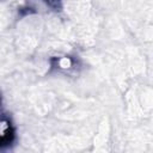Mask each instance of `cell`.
<instances>
[{"label":"cell","instance_id":"7a4b0ae2","mask_svg":"<svg viewBox=\"0 0 153 153\" xmlns=\"http://www.w3.org/2000/svg\"><path fill=\"white\" fill-rule=\"evenodd\" d=\"M48 5H50L51 7H57L59 5H60V2H61V0H44Z\"/></svg>","mask_w":153,"mask_h":153},{"label":"cell","instance_id":"6da1fadb","mask_svg":"<svg viewBox=\"0 0 153 153\" xmlns=\"http://www.w3.org/2000/svg\"><path fill=\"white\" fill-rule=\"evenodd\" d=\"M1 105V104H0ZM14 140V128L10 117L0 106V148L10 146Z\"/></svg>","mask_w":153,"mask_h":153}]
</instances>
